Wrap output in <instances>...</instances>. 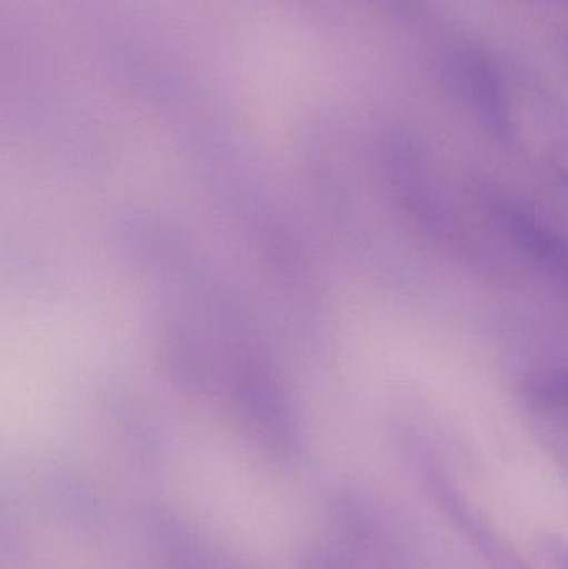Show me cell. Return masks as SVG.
I'll return each mask as SVG.
<instances>
[{
    "mask_svg": "<svg viewBox=\"0 0 568 569\" xmlns=\"http://www.w3.org/2000/svg\"><path fill=\"white\" fill-rule=\"evenodd\" d=\"M449 70L460 99L480 127L499 142L516 146L519 137L509 90L490 57L477 49H464L452 57Z\"/></svg>",
    "mask_w": 568,
    "mask_h": 569,
    "instance_id": "cell-1",
    "label": "cell"
},
{
    "mask_svg": "<svg viewBox=\"0 0 568 569\" xmlns=\"http://www.w3.org/2000/svg\"><path fill=\"white\" fill-rule=\"evenodd\" d=\"M520 398L536 417L568 421V371H540L520 383Z\"/></svg>",
    "mask_w": 568,
    "mask_h": 569,
    "instance_id": "cell-4",
    "label": "cell"
},
{
    "mask_svg": "<svg viewBox=\"0 0 568 569\" xmlns=\"http://www.w3.org/2000/svg\"><path fill=\"white\" fill-rule=\"evenodd\" d=\"M429 480L440 507L446 508L452 520H456L466 530L464 533L469 535L472 543H476L486 558H489L494 569H529L520 560L516 550H512L509 543H506L502 537H499L497 531L487 521H484V517L477 515V511L464 501L462 495L457 493V490L440 480L436 473L430 475Z\"/></svg>",
    "mask_w": 568,
    "mask_h": 569,
    "instance_id": "cell-3",
    "label": "cell"
},
{
    "mask_svg": "<svg viewBox=\"0 0 568 569\" xmlns=\"http://www.w3.org/2000/svg\"><path fill=\"white\" fill-rule=\"evenodd\" d=\"M564 49H566L568 57V32L566 33V37H564Z\"/></svg>",
    "mask_w": 568,
    "mask_h": 569,
    "instance_id": "cell-7",
    "label": "cell"
},
{
    "mask_svg": "<svg viewBox=\"0 0 568 569\" xmlns=\"http://www.w3.org/2000/svg\"><path fill=\"white\" fill-rule=\"evenodd\" d=\"M492 222L502 236L568 297V240L519 203L494 193H482Z\"/></svg>",
    "mask_w": 568,
    "mask_h": 569,
    "instance_id": "cell-2",
    "label": "cell"
},
{
    "mask_svg": "<svg viewBox=\"0 0 568 569\" xmlns=\"http://www.w3.org/2000/svg\"><path fill=\"white\" fill-rule=\"evenodd\" d=\"M540 547L554 568L568 569V541L559 535H547Z\"/></svg>",
    "mask_w": 568,
    "mask_h": 569,
    "instance_id": "cell-5",
    "label": "cell"
},
{
    "mask_svg": "<svg viewBox=\"0 0 568 569\" xmlns=\"http://www.w3.org/2000/svg\"><path fill=\"white\" fill-rule=\"evenodd\" d=\"M554 167H556L560 179H562L568 187V142L560 143V146L556 147V150H554Z\"/></svg>",
    "mask_w": 568,
    "mask_h": 569,
    "instance_id": "cell-6",
    "label": "cell"
}]
</instances>
